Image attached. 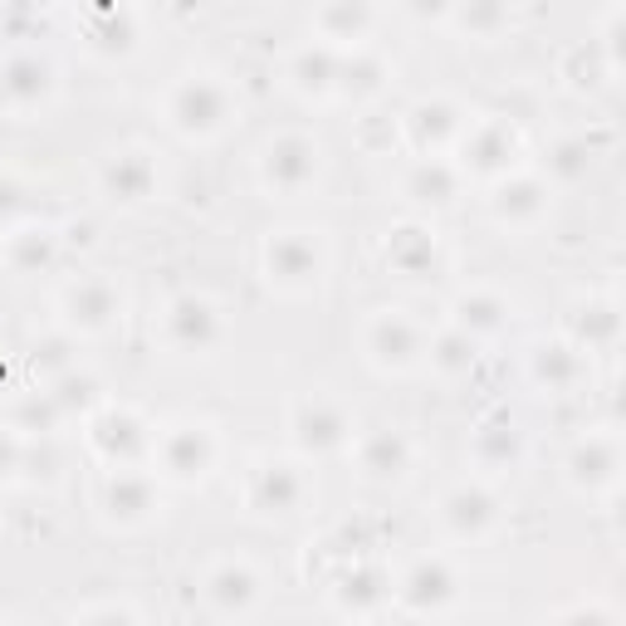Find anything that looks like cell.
I'll return each mask as SVG.
<instances>
[{
  "label": "cell",
  "instance_id": "18",
  "mask_svg": "<svg viewBox=\"0 0 626 626\" xmlns=\"http://www.w3.org/2000/svg\"><path fill=\"white\" fill-rule=\"evenodd\" d=\"M450 0H411V10L416 16H440V10H446Z\"/></svg>",
  "mask_w": 626,
  "mask_h": 626
},
{
  "label": "cell",
  "instance_id": "14",
  "mask_svg": "<svg viewBox=\"0 0 626 626\" xmlns=\"http://www.w3.org/2000/svg\"><path fill=\"white\" fill-rule=\"evenodd\" d=\"M401 465H407V446H401L397 436L377 431L362 446V470H372V475H401Z\"/></svg>",
  "mask_w": 626,
  "mask_h": 626
},
{
  "label": "cell",
  "instance_id": "3",
  "mask_svg": "<svg viewBox=\"0 0 626 626\" xmlns=\"http://www.w3.org/2000/svg\"><path fill=\"white\" fill-rule=\"evenodd\" d=\"M255 593H260V583H255V573L245 568V563H220L211 578H206V597H211V607L220 612V617H230V612H250Z\"/></svg>",
  "mask_w": 626,
  "mask_h": 626
},
{
  "label": "cell",
  "instance_id": "5",
  "mask_svg": "<svg viewBox=\"0 0 626 626\" xmlns=\"http://www.w3.org/2000/svg\"><path fill=\"white\" fill-rule=\"evenodd\" d=\"M269 275L285 279V285H309L318 279V250L299 236H285L269 245Z\"/></svg>",
  "mask_w": 626,
  "mask_h": 626
},
{
  "label": "cell",
  "instance_id": "6",
  "mask_svg": "<svg viewBox=\"0 0 626 626\" xmlns=\"http://www.w3.org/2000/svg\"><path fill=\"white\" fill-rule=\"evenodd\" d=\"M167 328L181 348H206V342L216 338V314H211V304H201V299H177L167 314Z\"/></svg>",
  "mask_w": 626,
  "mask_h": 626
},
{
  "label": "cell",
  "instance_id": "17",
  "mask_svg": "<svg viewBox=\"0 0 626 626\" xmlns=\"http://www.w3.org/2000/svg\"><path fill=\"white\" fill-rule=\"evenodd\" d=\"M411 191L421 196V201H446L450 196V177H446V167H421L411 177Z\"/></svg>",
  "mask_w": 626,
  "mask_h": 626
},
{
  "label": "cell",
  "instance_id": "11",
  "mask_svg": "<svg viewBox=\"0 0 626 626\" xmlns=\"http://www.w3.org/2000/svg\"><path fill=\"white\" fill-rule=\"evenodd\" d=\"M69 309H73V324H83V328H103L108 318H113V294H108L103 285H83V289H73L69 294Z\"/></svg>",
  "mask_w": 626,
  "mask_h": 626
},
{
  "label": "cell",
  "instance_id": "15",
  "mask_svg": "<svg viewBox=\"0 0 626 626\" xmlns=\"http://www.w3.org/2000/svg\"><path fill=\"white\" fill-rule=\"evenodd\" d=\"M108 505H113V514H122V519H142V514L152 509V489L142 480H132V475H118V480L108 485Z\"/></svg>",
  "mask_w": 626,
  "mask_h": 626
},
{
  "label": "cell",
  "instance_id": "2",
  "mask_svg": "<svg viewBox=\"0 0 626 626\" xmlns=\"http://www.w3.org/2000/svg\"><path fill=\"white\" fill-rule=\"evenodd\" d=\"M314 167H318V152L304 138H279L265 152V177H269V187H279V191H299L304 181L314 177Z\"/></svg>",
  "mask_w": 626,
  "mask_h": 626
},
{
  "label": "cell",
  "instance_id": "16",
  "mask_svg": "<svg viewBox=\"0 0 626 626\" xmlns=\"http://www.w3.org/2000/svg\"><path fill=\"white\" fill-rule=\"evenodd\" d=\"M147 181H152V171H147V162L138 152H128V157H118L113 171H108V187H113L122 201H138V196L147 191Z\"/></svg>",
  "mask_w": 626,
  "mask_h": 626
},
{
  "label": "cell",
  "instance_id": "12",
  "mask_svg": "<svg viewBox=\"0 0 626 626\" xmlns=\"http://www.w3.org/2000/svg\"><path fill=\"white\" fill-rule=\"evenodd\" d=\"M372 352L382 362H411V352H416V334L401 318H382V324L372 328Z\"/></svg>",
  "mask_w": 626,
  "mask_h": 626
},
{
  "label": "cell",
  "instance_id": "4",
  "mask_svg": "<svg viewBox=\"0 0 626 626\" xmlns=\"http://www.w3.org/2000/svg\"><path fill=\"white\" fill-rule=\"evenodd\" d=\"M456 597V578L446 573V563H416L401 583V603L411 612H440Z\"/></svg>",
  "mask_w": 626,
  "mask_h": 626
},
{
  "label": "cell",
  "instance_id": "10",
  "mask_svg": "<svg viewBox=\"0 0 626 626\" xmlns=\"http://www.w3.org/2000/svg\"><path fill=\"white\" fill-rule=\"evenodd\" d=\"M294 431H299V446H309V450H334L348 426H342V416L328 411V407H304L299 421H294Z\"/></svg>",
  "mask_w": 626,
  "mask_h": 626
},
{
  "label": "cell",
  "instance_id": "13",
  "mask_svg": "<svg viewBox=\"0 0 626 626\" xmlns=\"http://www.w3.org/2000/svg\"><path fill=\"white\" fill-rule=\"evenodd\" d=\"M446 524L456 534H480L489 524V499L475 495V489H460V495L446 499Z\"/></svg>",
  "mask_w": 626,
  "mask_h": 626
},
{
  "label": "cell",
  "instance_id": "19",
  "mask_svg": "<svg viewBox=\"0 0 626 626\" xmlns=\"http://www.w3.org/2000/svg\"><path fill=\"white\" fill-rule=\"evenodd\" d=\"M10 465H16V450H10V446H0V475H6Z\"/></svg>",
  "mask_w": 626,
  "mask_h": 626
},
{
  "label": "cell",
  "instance_id": "7",
  "mask_svg": "<svg viewBox=\"0 0 626 626\" xmlns=\"http://www.w3.org/2000/svg\"><path fill=\"white\" fill-rule=\"evenodd\" d=\"M206 465H211V440H206V431L181 426V431L167 436V470L177 480H196V475H206Z\"/></svg>",
  "mask_w": 626,
  "mask_h": 626
},
{
  "label": "cell",
  "instance_id": "1",
  "mask_svg": "<svg viewBox=\"0 0 626 626\" xmlns=\"http://www.w3.org/2000/svg\"><path fill=\"white\" fill-rule=\"evenodd\" d=\"M171 118H177L181 132H216L226 122V89L211 79L181 83L177 98H171Z\"/></svg>",
  "mask_w": 626,
  "mask_h": 626
},
{
  "label": "cell",
  "instance_id": "9",
  "mask_svg": "<svg viewBox=\"0 0 626 626\" xmlns=\"http://www.w3.org/2000/svg\"><path fill=\"white\" fill-rule=\"evenodd\" d=\"M299 475L289 470V465H265L260 470V495H255V505L269 509V514H289L299 505Z\"/></svg>",
  "mask_w": 626,
  "mask_h": 626
},
{
  "label": "cell",
  "instance_id": "8",
  "mask_svg": "<svg viewBox=\"0 0 626 626\" xmlns=\"http://www.w3.org/2000/svg\"><path fill=\"white\" fill-rule=\"evenodd\" d=\"M44 89H49V69L34 64V59H10L6 73H0V93L10 103H34V98H44Z\"/></svg>",
  "mask_w": 626,
  "mask_h": 626
}]
</instances>
